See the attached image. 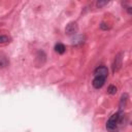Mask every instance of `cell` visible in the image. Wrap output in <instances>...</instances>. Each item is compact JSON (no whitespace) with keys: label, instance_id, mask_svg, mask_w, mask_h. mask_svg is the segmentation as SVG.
Instances as JSON below:
<instances>
[{"label":"cell","instance_id":"9c48e42d","mask_svg":"<svg viewBox=\"0 0 132 132\" xmlns=\"http://www.w3.org/2000/svg\"><path fill=\"white\" fill-rule=\"evenodd\" d=\"M45 58H46V56H45V53L44 51H39L36 55V61H40V64H44L43 61L45 62Z\"/></svg>","mask_w":132,"mask_h":132},{"label":"cell","instance_id":"8992f818","mask_svg":"<svg viewBox=\"0 0 132 132\" xmlns=\"http://www.w3.org/2000/svg\"><path fill=\"white\" fill-rule=\"evenodd\" d=\"M128 99H129V96L127 93H124L121 97V100H120V112H123V109L126 107L127 105V102H128Z\"/></svg>","mask_w":132,"mask_h":132},{"label":"cell","instance_id":"6da1fadb","mask_svg":"<svg viewBox=\"0 0 132 132\" xmlns=\"http://www.w3.org/2000/svg\"><path fill=\"white\" fill-rule=\"evenodd\" d=\"M122 113L123 112H118V113L114 114L108 119V121L106 123V129L109 132H116L117 127H118V124H120V117H121Z\"/></svg>","mask_w":132,"mask_h":132},{"label":"cell","instance_id":"7a4b0ae2","mask_svg":"<svg viewBox=\"0 0 132 132\" xmlns=\"http://www.w3.org/2000/svg\"><path fill=\"white\" fill-rule=\"evenodd\" d=\"M122 64H123V54L120 53V54H118L115 60H114V63H113V72L116 73L118 72L121 69L122 67Z\"/></svg>","mask_w":132,"mask_h":132},{"label":"cell","instance_id":"7c38bea8","mask_svg":"<svg viewBox=\"0 0 132 132\" xmlns=\"http://www.w3.org/2000/svg\"><path fill=\"white\" fill-rule=\"evenodd\" d=\"M83 44L84 43V37L83 36H78V37H75L72 39V44Z\"/></svg>","mask_w":132,"mask_h":132},{"label":"cell","instance_id":"277c9868","mask_svg":"<svg viewBox=\"0 0 132 132\" xmlns=\"http://www.w3.org/2000/svg\"><path fill=\"white\" fill-rule=\"evenodd\" d=\"M108 75V69L106 66L100 65L94 70V76H102V78H107Z\"/></svg>","mask_w":132,"mask_h":132},{"label":"cell","instance_id":"3957f363","mask_svg":"<svg viewBox=\"0 0 132 132\" xmlns=\"http://www.w3.org/2000/svg\"><path fill=\"white\" fill-rule=\"evenodd\" d=\"M78 31H79V26H78V23H75V22L69 23L65 27V33L67 35H75L78 33Z\"/></svg>","mask_w":132,"mask_h":132},{"label":"cell","instance_id":"9a60e30c","mask_svg":"<svg viewBox=\"0 0 132 132\" xmlns=\"http://www.w3.org/2000/svg\"><path fill=\"white\" fill-rule=\"evenodd\" d=\"M116 132H117V131H116Z\"/></svg>","mask_w":132,"mask_h":132},{"label":"cell","instance_id":"5b68a950","mask_svg":"<svg viewBox=\"0 0 132 132\" xmlns=\"http://www.w3.org/2000/svg\"><path fill=\"white\" fill-rule=\"evenodd\" d=\"M105 81H106V79L102 78V76H94V79L92 81V85L95 89H100L105 84Z\"/></svg>","mask_w":132,"mask_h":132},{"label":"cell","instance_id":"52a82bcc","mask_svg":"<svg viewBox=\"0 0 132 132\" xmlns=\"http://www.w3.org/2000/svg\"><path fill=\"white\" fill-rule=\"evenodd\" d=\"M9 64V61L7 59V57L3 54H0V68H5L7 67Z\"/></svg>","mask_w":132,"mask_h":132},{"label":"cell","instance_id":"4fadbf2b","mask_svg":"<svg viewBox=\"0 0 132 132\" xmlns=\"http://www.w3.org/2000/svg\"><path fill=\"white\" fill-rule=\"evenodd\" d=\"M108 3V1H98V2H97L96 3V5L97 6H98V7L99 8H101L102 7V6H104V5H106Z\"/></svg>","mask_w":132,"mask_h":132},{"label":"cell","instance_id":"8fae6325","mask_svg":"<svg viewBox=\"0 0 132 132\" xmlns=\"http://www.w3.org/2000/svg\"><path fill=\"white\" fill-rule=\"evenodd\" d=\"M117 91H118V89L115 85H109L108 88H107V93L110 94V95H115L117 93Z\"/></svg>","mask_w":132,"mask_h":132},{"label":"cell","instance_id":"ba28073f","mask_svg":"<svg viewBox=\"0 0 132 132\" xmlns=\"http://www.w3.org/2000/svg\"><path fill=\"white\" fill-rule=\"evenodd\" d=\"M66 51V46L63 44H61V43H58L56 44V45H55V52L62 55V54H64Z\"/></svg>","mask_w":132,"mask_h":132},{"label":"cell","instance_id":"5bb4252c","mask_svg":"<svg viewBox=\"0 0 132 132\" xmlns=\"http://www.w3.org/2000/svg\"><path fill=\"white\" fill-rule=\"evenodd\" d=\"M100 28H101L102 30H108L110 27H109L106 23H101V24H100Z\"/></svg>","mask_w":132,"mask_h":132},{"label":"cell","instance_id":"30bf717a","mask_svg":"<svg viewBox=\"0 0 132 132\" xmlns=\"http://www.w3.org/2000/svg\"><path fill=\"white\" fill-rule=\"evenodd\" d=\"M10 41V37L7 35H0V44H8Z\"/></svg>","mask_w":132,"mask_h":132}]
</instances>
